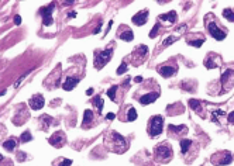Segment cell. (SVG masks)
Instances as JSON below:
<instances>
[{
  "label": "cell",
  "mask_w": 234,
  "mask_h": 166,
  "mask_svg": "<svg viewBox=\"0 0 234 166\" xmlns=\"http://www.w3.org/2000/svg\"><path fill=\"white\" fill-rule=\"evenodd\" d=\"M221 85L223 90H229L234 86V69H226L221 75Z\"/></svg>",
  "instance_id": "obj_7"
},
{
  "label": "cell",
  "mask_w": 234,
  "mask_h": 166,
  "mask_svg": "<svg viewBox=\"0 0 234 166\" xmlns=\"http://www.w3.org/2000/svg\"><path fill=\"white\" fill-rule=\"evenodd\" d=\"M16 145H17L16 139H9V141H6L4 144H3V148L7 149V151H13V149L16 148Z\"/></svg>",
  "instance_id": "obj_27"
},
{
  "label": "cell",
  "mask_w": 234,
  "mask_h": 166,
  "mask_svg": "<svg viewBox=\"0 0 234 166\" xmlns=\"http://www.w3.org/2000/svg\"><path fill=\"white\" fill-rule=\"evenodd\" d=\"M147 54H148V48H147V45H140V46L135 48L134 54H133V58L140 59V63H143V60H144V58L147 56Z\"/></svg>",
  "instance_id": "obj_17"
},
{
  "label": "cell",
  "mask_w": 234,
  "mask_h": 166,
  "mask_svg": "<svg viewBox=\"0 0 234 166\" xmlns=\"http://www.w3.org/2000/svg\"><path fill=\"white\" fill-rule=\"evenodd\" d=\"M14 23H16L17 25H19V24L21 23V17H20V15H16V17H14Z\"/></svg>",
  "instance_id": "obj_38"
},
{
  "label": "cell",
  "mask_w": 234,
  "mask_h": 166,
  "mask_svg": "<svg viewBox=\"0 0 234 166\" xmlns=\"http://www.w3.org/2000/svg\"><path fill=\"white\" fill-rule=\"evenodd\" d=\"M176 18H178V15H176V11H169V13H166V14H162L158 17V20L165 23V24L168 25H174L176 23Z\"/></svg>",
  "instance_id": "obj_15"
},
{
  "label": "cell",
  "mask_w": 234,
  "mask_h": 166,
  "mask_svg": "<svg viewBox=\"0 0 234 166\" xmlns=\"http://www.w3.org/2000/svg\"><path fill=\"white\" fill-rule=\"evenodd\" d=\"M105 145L107 149L116 153H123L129 148V142L124 139V136L117 134L116 131H110L105 138Z\"/></svg>",
  "instance_id": "obj_1"
},
{
  "label": "cell",
  "mask_w": 234,
  "mask_h": 166,
  "mask_svg": "<svg viewBox=\"0 0 234 166\" xmlns=\"http://www.w3.org/2000/svg\"><path fill=\"white\" fill-rule=\"evenodd\" d=\"M160 97V90L158 91H149V93H145L140 97V103L143 104V106H147V104H151V103H154L157 99Z\"/></svg>",
  "instance_id": "obj_10"
},
{
  "label": "cell",
  "mask_w": 234,
  "mask_h": 166,
  "mask_svg": "<svg viewBox=\"0 0 234 166\" xmlns=\"http://www.w3.org/2000/svg\"><path fill=\"white\" fill-rule=\"evenodd\" d=\"M178 40V37H174V35H171L168 40H165L164 41V44H162V46H166V45H169V44H172L174 41H176Z\"/></svg>",
  "instance_id": "obj_34"
},
{
  "label": "cell",
  "mask_w": 234,
  "mask_h": 166,
  "mask_svg": "<svg viewBox=\"0 0 234 166\" xmlns=\"http://www.w3.org/2000/svg\"><path fill=\"white\" fill-rule=\"evenodd\" d=\"M93 121V113L92 110H85V116H83V121H82V127H88Z\"/></svg>",
  "instance_id": "obj_22"
},
{
  "label": "cell",
  "mask_w": 234,
  "mask_h": 166,
  "mask_svg": "<svg viewBox=\"0 0 234 166\" xmlns=\"http://www.w3.org/2000/svg\"><path fill=\"white\" fill-rule=\"evenodd\" d=\"M143 80V77H141V76H137V77H135V82H141Z\"/></svg>",
  "instance_id": "obj_40"
},
{
  "label": "cell",
  "mask_w": 234,
  "mask_h": 166,
  "mask_svg": "<svg viewBox=\"0 0 234 166\" xmlns=\"http://www.w3.org/2000/svg\"><path fill=\"white\" fill-rule=\"evenodd\" d=\"M111 55H113V49L111 48H107L106 51H96L95 52V68L96 69L100 71L111 59Z\"/></svg>",
  "instance_id": "obj_4"
},
{
  "label": "cell",
  "mask_w": 234,
  "mask_h": 166,
  "mask_svg": "<svg viewBox=\"0 0 234 166\" xmlns=\"http://www.w3.org/2000/svg\"><path fill=\"white\" fill-rule=\"evenodd\" d=\"M93 104H95V106L97 107L99 113H102V110H103V100H102V97H100V96H96V97H95V100H93Z\"/></svg>",
  "instance_id": "obj_28"
},
{
  "label": "cell",
  "mask_w": 234,
  "mask_h": 166,
  "mask_svg": "<svg viewBox=\"0 0 234 166\" xmlns=\"http://www.w3.org/2000/svg\"><path fill=\"white\" fill-rule=\"evenodd\" d=\"M114 114H113V113H109V114H107V116H106V118H107V120H114Z\"/></svg>",
  "instance_id": "obj_39"
},
{
  "label": "cell",
  "mask_w": 234,
  "mask_h": 166,
  "mask_svg": "<svg viewBox=\"0 0 234 166\" xmlns=\"http://www.w3.org/2000/svg\"><path fill=\"white\" fill-rule=\"evenodd\" d=\"M188 132V127L186 125H169V135H174L175 138H181Z\"/></svg>",
  "instance_id": "obj_13"
},
{
  "label": "cell",
  "mask_w": 234,
  "mask_h": 166,
  "mask_svg": "<svg viewBox=\"0 0 234 166\" xmlns=\"http://www.w3.org/2000/svg\"><path fill=\"white\" fill-rule=\"evenodd\" d=\"M41 121H44V127L47 128V127L52 122V118H51L50 116H42V117H41Z\"/></svg>",
  "instance_id": "obj_32"
},
{
  "label": "cell",
  "mask_w": 234,
  "mask_h": 166,
  "mask_svg": "<svg viewBox=\"0 0 234 166\" xmlns=\"http://www.w3.org/2000/svg\"><path fill=\"white\" fill-rule=\"evenodd\" d=\"M176 71H178L176 65H164L158 68V73L161 76H164V77H169V76L176 75Z\"/></svg>",
  "instance_id": "obj_11"
},
{
  "label": "cell",
  "mask_w": 234,
  "mask_h": 166,
  "mask_svg": "<svg viewBox=\"0 0 234 166\" xmlns=\"http://www.w3.org/2000/svg\"><path fill=\"white\" fill-rule=\"evenodd\" d=\"M162 127H164V117L162 116H154L148 121V127H147V132L149 136H157L162 132Z\"/></svg>",
  "instance_id": "obj_3"
},
{
  "label": "cell",
  "mask_w": 234,
  "mask_h": 166,
  "mask_svg": "<svg viewBox=\"0 0 234 166\" xmlns=\"http://www.w3.org/2000/svg\"><path fill=\"white\" fill-rule=\"evenodd\" d=\"M223 15H224V18H227L229 21L234 23V11L231 10V9H224V10H223Z\"/></svg>",
  "instance_id": "obj_25"
},
{
  "label": "cell",
  "mask_w": 234,
  "mask_h": 166,
  "mask_svg": "<svg viewBox=\"0 0 234 166\" xmlns=\"http://www.w3.org/2000/svg\"><path fill=\"white\" fill-rule=\"evenodd\" d=\"M206 27H207V30H209L210 35L213 37L214 40L223 41L224 38H226V35H227V32L220 28V24L217 25L216 23H214V21H206Z\"/></svg>",
  "instance_id": "obj_6"
},
{
  "label": "cell",
  "mask_w": 234,
  "mask_h": 166,
  "mask_svg": "<svg viewBox=\"0 0 234 166\" xmlns=\"http://www.w3.org/2000/svg\"><path fill=\"white\" fill-rule=\"evenodd\" d=\"M31 139H33V138H31L30 131H25V132L21 134V142H28V141H31Z\"/></svg>",
  "instance_id": "obj_30"
},
{
  "label": "cell",
  "mask_w": 234,
  "mask_h": 166,
  "mask_svg": "<svg viewBox=\"0 0 234 166\" xmlns=\"http://www.w3.org/2000/svg\"><path fill=\"white\" fill-rule=\"evenodd\" d=\"M192 145H193V142L190 141V139H182V141H181V151H182V153L186 155V153L189 152Z\"/></svg>",
  "instance_id": "obj_21"
},
{
  "label": "cell",
  "mask_w": 234,
  "mask_h": 166,
  "mask_svg": "<svg viewBox=\"0 0 234 166\" xmlns=\"http://www.w3.org/2000/svg\"><path fill=\"white\" fill-rule=\"evenodd\" d=\"M189 106H190V108L193 111H196L198 114H200L202 117H204L203 116V111H202V101H199V100H195V99H190L189 100Z\"/></svg>",
  "instance_id": "obj_19"
},
{
  "label": "cell",
  "mask_w": 234,
  "mask_h": 166,
  "mask_svg": "<svg viewBox=\"0 0 234 166\" xmlns=\"http://www.w3.org/2000/svg\"><path fill=\"white\" fill-rule=\"evenodd\" d=\"M1 161H4V159H3V156L0 155V165H1Z\"/></svg>",
  "instance_id": "obj_42"
},
{
  "label": "cell",
  "mask_w": 234,
  "mask_h": 166,
  "mask_svg": "<svg viewBox=\"0 0 234 166\" xmlns=\"http://www.w3.org/2000/svg\"><path fill=\"white\" fill-rule=\"evenodd\" d=\"M158 30H160V24L157 23V24L154 25V28L149 31V38H154V37L157 35V34H158Z\"/></svg>",
  "instance_id": "obj_31"
},
{
  "label": "cell",
  "mask_w": 234,
  "mask_h": 166,
  "mask_svg": "<svg viewBox=\"0 0 234 166\" xmlns=\"http://www.w3.org/2000/svg\"><path fill=\"white\" fill-rule=\"evenodd\" d=\"M48 142L54 146L62 145V144H65V134L62 132V131H56L55 134H52V136L48 139Z\"/></svg>",
  "instance_id": "obj_14"
},
{
  "label": "cell",
  "mask_w": 234,
  "mask_h": 166,
  "mask_svg": "<svg viewBox=\"0 0 234 166\" xmlns=\"http://www.w3.org/2000/svg\"><path fill=\"white\" fill-rule=\"evenodd\" d=\"M147 18H148V10L145 9V10L140 11V13H137V14L133 17V23L137 25H144L145 23H147Z\"/></svg>",
  "instance_id": "obj_18"
},
{
  "label": "cell",
  "mask_w": 234,
  "mask_h": 166,
  "mask_svg": "<svg viewBox=\"0 0 234 166\" xmlns=\"http://www.w3.org/2000/svg\"><path fill=\"white\" fill-rule=\"evenodd\" d=\"M44 97L41 94H35L33 96L30 100H28V104H30V107L33 108V110H40V108H42L44 107Z\"/></svg>",
  "instance_id": "obj_12"
},
{
  "label": "cell",
  "mask_w": 234,
  "mask_h": 166,
  "mask_svg": "<svg viewBox=\"0 0 234 166\" xmlns=\"http://www.w3.org/2000/svg\"><path fill=\"white\" fill-rule=\"evenodd\" d=\"M174 156V152H172V148H171L168 144H160V145L155 146V159L158 162H169Z\"/></svg>",
  "instance_id": "obj_2"
},
{
  "label": "cell",
  "mask_w": 234,
  "mask_h": 166,
  "mask_svg": "<svg viewBox=\"0 0 234 166\" xmlns=\"http://www.w3.org/2000/svg\"><path fill=\"white\" fill-rule=\"evenodd\" d=\"M75 15H76V13H75V11H72V13H69V17H75Z\"/></svg>",
  "instance_id": "obj_41"
},
{
  "label": "cell",
  "mask_w": 234,
  "mask_h": 166,
  "mask_svg": "<svg viewBox=\"0 0 234 166\" xmlns=\"http://www.w3.org/2000/svg\"><path fill=\"white\" fill-rule=\"evenodd\" d=\"M117 90H119V86H117V85L111 86L109 90H107V96H109V97H110V99H111L113 101L117 100V99H116V91H117Z\"/></svg>",
  "instance_id": "obj_26"
},
{
  "label": "cell",
  "mask_w": 234,
  "mask_h": 166,
  "mask_svg": "<svg viewBox=\"0 0 234 166\" xmlns=\"http://www.w3.org/2000/svg\"><path fill=\"white\" fill-rule=\"evenodd\" d=\"M25 76H27V73H25V75H23V76H21V77H20V79H19V80L16 82V83H14V87H19V86H20V83H21V82H23V79H24Z\"/></svg>",
  "instance_id": "obj_37"
},
{
  "label": "cell",
  "mask_w": 234,
  "mask_h": 166,
  "mask_svg": "<svg viewBox=\"0 0 234 166\" xmlns=\"http://www.w3.org/2000/svg\"><path fill=\"white\" fill-rule=\"evenodd\" d=\"M79 83V79L78 77H68L66 79V82H65L64 85H62V87H64L65 90H72L74 87H76V85Z\"/></svg>",
  "instance_id": "obj_20"
},
{
  "label": "cell",
  "mask_w": 234,
  "mask_h": 166,
  "mask_svg": "<svg viewBox=\"0 0 234 166\" xmlns=\"http://www.w3.org/2000/svg\"><path fill=\"white\" fill-rule=\"evenodd\" d=\"M212 120L214 121V122H220L221 121V118H223L224 116H226V113H224L223 110H214L213 113H212Z\"/></svg>",
  "instance_id": "obj_23"
},
{
  "label": "cell",
  "mask_w": 234,
  "mask_h": 166,
  "mask_svg": "<svg viewBox=\"0 0 234 166\" xmlns=\"http://www.w3.org/2000/svg\"><path fill=\"white\" fill-rule=\"evenodd\" d=\"M119 38L123 41H133L134 35H133V31L131 30H127V31H124V32H121L119 35Z\"/></svg>",
  "instance_id": "obj_24"
},
{
  "label": "cell",
  "mask_w": 234,
  "mask_h": 166,
  "mask_svg": "<svg viewBox=\"0 0 234 166\" xmlns=\"http://www.w3.org/2000/svg\"><path fill=\"white\" fill-rule=\"evenodd\" d=\"M210 161L213 165H219V166H223V165H229L233 162V156L230 153L229 151H220V152H216L214 155H212Z\"/></svg>",
  "instance_id": "obj_5"
},
{
  "label": "cell",
  "mask_w": 234,
  "mask_h": 166,
  "mask_svg": "<svg viewBox=\"0 0 234 166\" xmlns=\"http://www.w3.org/2000/svg\"><path fill=\"white\" fill-rule=\"evenodd\" d=\"M137 118V111H135L134 107H130L129 113H127V120L129 121H134Z\"/></svg>",
  "instance_id": "obj_29"
},
{
  "label": "cell",
  "mask_w": 234,
  "mask_h": 166,
  "mask_svg": "<svg viewBox=\"0 0 234 166\" xmlns=\"http://www.w3.org/2000/svg\"><path fill=\"white\" fill-rule=\"evenodd\" d=\"M61 161V165L58 166H71L72 165V161H69V159H59Z\"/></svg>",
  "instance_id": "obj_35"
},
{
  "label": "cell",
  "mask_w": 234,
  "mask_h": 166,
  "mask_svg": "<svg viewBox=\"0 0 234 166\" xmlns=\"http://www.w3.org/2000/svg\"><path fill=\"white\" fill-rule=\"evenodd\" d=\"M126 71H127V63H126V62H123V63L120 65V68L117 69V75H123Z\"/></svg>",
  "instance_id": "obj_33"
},
{
  "label": "cell",
  "mask_w": 234,
  "mask_h": 166,
  "mask_svg": "<svg viewBox=\"0 0 234 166\" xmlns=\"http://www.w3.org/2000/svg\"><path fill=\"white\" fill-rule=\"evenodd\" d=\"M227 120H229L230 124H233V125H234V111H231L229 116H227Z\"/></svg>",
  "instance_id": "obj_36"
},
{
  "label": "cell",
  "mask_w": 234,
  "mask_h": 166,
  "mask_svg": "<svg viewBox=\"0 0 234 166\" xmlns=\"http://www.w3.org/2000/svg\"><path fill=\"white\" fill-rule=\"evenodd\" d=\"M52 10H54V3H51V4L47 6V7H41L40 9V14L42 15V23H44V25L52 24V15H51Z\"/></svg>",
  "instance_id": "obj_8"
},
{
  "label": "cell",
  "mask_w": 234,
  "mask_h": 166,
  "mask_svg": "<svg viewBox=\"0 0 234 166\" xmlns=\"http://www.w3.org/2000/svg\"><path fill=\"white\" fill-rule=\"evenodd\" d=\"M203 63L207 69H216V68L220 66V56L212 52V54H209V55L206 56V59H204Z\"/></svg>",
  "instance_id": "obj_9"
},
{
  "label": "cell",
  "mask_w": 234,
  "mask_h": 166,
  "mask_svg": "<svg viewBox=\"0 0 234 166\" xmlns=\"http://www.w3.org/2000/svg\"><path fill=\"white\" fill-rule=\"evenodd\" d=\"M192 35L195 37V38H192L190 35L186 37V41H188V44L192 46H195V48H199V46H202V44L204 42V37L202 35V34H192Z\"/></svg>",
  "instance_id": "obj_16"
}]
</instances>
